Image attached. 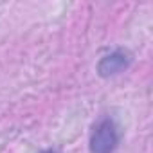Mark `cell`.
<instances>
[{"label":"cell","instance_id":"1","mask_svg":"<svg viewBox=\"0 0 153 153\" xmlns=\"http://www.w3.org/2000/svg\"><path fill=\"white\" fill-rule=\"evenodd\" d=\"M119 146V130L114 119L103 117L90 133V153H114Z\"/></svg>","mask_w":153,"mask_h":153},{"label":"cell","instance_id":"2","mask_svg":"<svg viewBox=\"0 0 153 153\" xmlns=\"http://www.w3.org/2000/svg\"><path fill=\"white\" fill-rule=\"evenodd\" d=\"M131 54L126 49H115L110 54L103 56L97 63V72L101 78H112L121 72H124L131 65Z\"/></svg>","mask_w":153,"mask_h":153},{"label":"cell","instance_id":"3","mask_svg":"<svg viewBox=\"0 0 153 153\" xmlns=\"http://www.w3.org/2000/svg\"><path fill=\"white\" fill-rule=\"evenodd\" d=\"M42 153H56V151H52V149H45V151H42Z\"/></svg>","mask_w":153,"mask_h":153}]
</instances>
